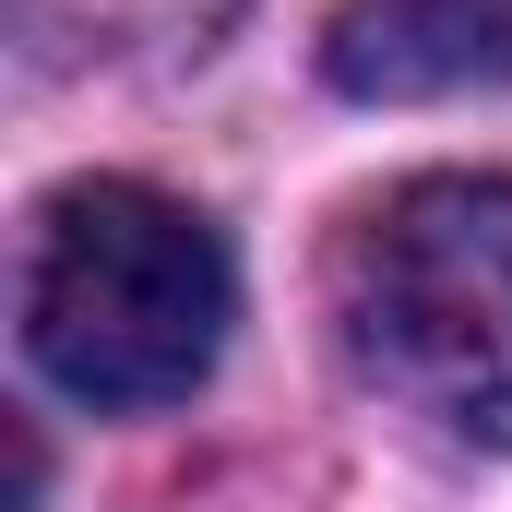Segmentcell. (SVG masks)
Segmentation results:
<instances>
[{
  "instance_id": "4",
  "label": "cell",
  "mask_w": 512,
  "mask_h": 512,
  "mask_svg": "<svg viewBox=\"0 0 512 512\" xmlns=\"http://www.w3.org/2000/svg\"><path fill=\"white\" fill-rule=\"evenodd\" d=\"M239 0H12V36L36 72H143L179 48H215Z\"/></svg>"
},
{
  "instance_id": "1",
  "label": "cell",
  "mask_w": 512,
  "mask_h": 512,
  "mask_svg": "<svg viewBox=\"0 0 512 512\" xmlns=\"http://www.w3.org/2000/svg\"><path fill=\"white\" fill-rule=\"evenodd\" d=\"M227 239L155 179H60L24 227V358L96 417L179 405L227 358Z\"/></svg>"
},
{
  "instance_id": "2",
  "label": "cell",
  "mask_w": 512,
  "mask_h": 512,
  "mask_svg": "<svg viewBox=\"0 0 512 512\" xmlns=\"http://www.w3.org/2000/svg\"><path fill=\"white\" fill-rule=\"evenodd\" d=\"M334 334L382 405L512 453V179L441 167L382 191L334 239Z\"/></svg>"
},
{
  "instance_id": "3",
  "label": "cell",
  "mask_w": 512,
  "mask_h": 512,
  "mask_svg": "<svg viewBox=\"0 0 512 512\" xmlns=\"http://www.w3.org/2000/svg\"><path fill=\"white\" fill-rule=\"evenodd\" d=\"M322 72L382 108L489 96L512 84V0H346L322 36Z\"/></svg>"
}]
</instances>
